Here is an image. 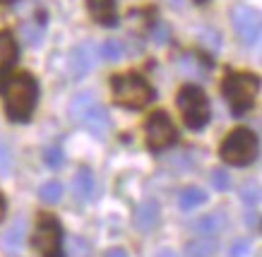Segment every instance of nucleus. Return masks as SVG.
<instances>
[{
    "mask_svg": "<svg viewBox=\"0 0 262 257\" xmlns=\"http://www.w3.org/2000/svg\"><path fill=\"white\" fill-rule=\"evenodd\" d=\"M0 94L10 121L27 123L39 99V84L32 75H10V77H0Z\"/></svg>",
    "mask_w": 262,
    "mask_h": 257,
    "instance_id": "obj_1",
    "label": "nucleus"
},
{
    "mask_svg": "<svg viewBox=\"0 0 262 257\" xmlns=\"http://www.w3.org/2000/svg\"><path fill=\"white\" fill-rule=\"evenodd\" d=\"M70 118L75 123H80L89 135H94L96 139H106L108 130H111V118L108 111L103 108L94 99L92 91H80L77 97L70 101Z\"/></svg>",
    "mask_w": 262,
    "mask_h": 257,
    "instance_id": "obj_2",
    "label": "nucleus"
},
{
    "mask_svg": "<svg viewBox=\"0 0 262 257\" xmlns=\"http://www.w3.org/2000/svg\"><path fill=\"white\" fill-rule=\"evenodd\" d=\"M111 89L116 104L125 108H142L154 99V89L140 75H118L113 77Z\"/></svg>",
    "mask_w": 262,
    "mask_h": 257,
    "instance_id": "obj_3",
    "label": "nucleus"
},
{
    "mask_svg": "<svg viewBox=\"0 0 262 257\" xmlns=\"http://www.w3.org/2000/svg\"><path fill=\"white\" fill-rule=\"evenodd\" d=\"M222 94L229 101L233 115L241 118L246 111L253 108L255 94H257V77L255 75H229L222 82Z\"/></svg>",
    "mask_w": 262,
    "mask_h": 257,
    "instance_id": "obj_4",
    "label": "nucleus"
},
{
    "mask_svg": "<svg viewBox=\"0 0 262 257\" xmlns=\"http://www.w3.org/2000/svg\"><path fill=\"white\" fill-rule=\"evenodd\" d=\"M178 108H181L183 121L190 130H202L212 118L205 91L195 84H188L178 91Z\"/></svg>",
    "mask_w": 262,
    "mask_h": 257,
    "instance_id": "obj_5",
    "label": "nucleus"
},
{
    "mask_svg": "<svg viewBox=\"0 0 262 257\" xmlns=\"http://www.w3.org/2000/svg\"><path fill=\"white\" fill-rule=\"evenodd\" d=\"M219 154L231 166H248L255 159V154H257V139H255L250 130L238 128L222 142V152Z\"/></svg>",
    "mask_w": 262,
    "mask_h": 257,
    "instance_id": "obj_6",
    "label": "nucleus"
},
{
    "mask_svg": "<svg viewBox=\"0 0 262 257\" xmlns=\"http://www.w3.org/2000/svg\"><path fill=\"white\" fill-rule=\"evenodd\" d=\"M144 132H147V147L154 149V152H161L171 147L178 139V132H176V125L171 123L164 111L151 113L149 118L144 121Z\"/></svg>",
    "mask_w": 262,
    "mask_h": 257,
    "instance_id": "obj_7",
    "label": "nucleus"
},
{
    "mask_svg": "<svg viewBox=\"0 0 262 257\" xmlns=\"http://www.w3.org/2000/svg\"><path fill=\"white\" fill-rule=\"evenodd\" d=\"M60 241H63L60 224L53 217H41L39 226H36V236H34V248L43 257H63Z\"/></svg>",
    "mask_w": 262,
    "mask_h": 257,
    "instance_id": "obj_8",
    "label": "nucleus"
},
{
    "mask_svg": "<svg viewBox=\"0 0 262 257\" xmlns=\"http://www.w3.org/2000/svg\"><path fill=\"white\" fill-rule=\"evenodd\" d=\"M231 19H233V29H236L243 43L255 46L260 41V15H257V10L248 8V5H238L231 12Z\"/></svg>",
    "mask_w": 262,
    "mask_h": 257,
    "instance_id": "obj_9",
    "label": "nucleus"
},
{
    "mask_svg": "<svg viewBox=\"0 0 262 257\" xmlns=\"http://www.w3.org/2000/svg\"><path fill=\"white\" fill-rule=\"evenodd\" d=\"M68 65H70V75L75 77V80L87 77L96 65L94 43H92V41H82V43H77V46L70 51V60H68Z\"/></svg>",
    "mask_w": 262,
    "mask_h": 257,
    "instance_id": "obj_10",
    "label": "nucleus"
},
{
    "mask_svg": "<svg viewBox=\"0 0 262 257\" xmlns=\"http://www.w3.org/2000/svg\"><path fill=\"white\" fill-rule=\"evenodd\" d=\"M226 226H229V217L224 212H212V214L195 221V231L202 238H209V236H219L222 231H226Z\"/></svg>",
    "mask_w": 262,
    "mask_h": 257,
    "instance_id": "obj_11",
    "label": "nucleus"
},
{
    "mask_svg": "<svg viewBox=\"0 0 262 257\" xmlns=\"http://www.w3.org/2000/svg\"><path fill=\"white\" fill-rule=\"evenodd\" d=\"M87 8L99 25H103V27L118 25V17H116V0H87Z\"/></svg>",
    "mask_w": 262,
    "mask_h": 257,
    "instance_id": "obj_12",
    "label": "nucleus"
},
{
    "mask_svg": "<svg viewBox=\"0 0 262 257\" xmlns=\"http://www.w3.org/2000/svg\"><path fill=\"white\" fill-rule=\"evenodd\" d=\"M135 224L140 231H151L159 224V204L154 200H144L135 212Z\"/></svg>",
    "mask_w": 262,
    "mask_h": 257,
    "instance_id": "obj_13",
    "label": "nucleus"
},
{
    "mask_svg": "<svg viewBox=\"0 0 262 257\" xmlns=\"http://www.w3.org/2000/svg\"><path fill=\"white\" fill-rule=\"evenodd\" d=\"M72 190H75V195H77L82 202L94 200V193H96L94 173H92L89 169H80L77 171V176H75V180H72Z\"/></svg>",
    "mask_w": 262,
    "mask_h": 257,
    "instance_id": "obj_14",
    "label": "nucleus"
},
{
    "mask_svg": "<svg viewBox=\"0 0 262 257\" xmlns=\"http://www.w3.org/2000/svg\"><path fill=\"white\" fill-rule=\"evenodd\" d=\"M24 238H27V219L19 217V219H15V224L8 228L3 243H5V248H8L10 252H19L24 245Z\"/></svg>",
    "mask_w": 262,
    "mask_h": 257,
    "instance_id": "obj_15",
    "label": "nucleus"
},
{
    "mask_svg": "<svg viewBox=\"0 0 262 257\" xmlns=\"http://www.w3.org/2000/svg\"><path fill=\"white\" fill-rule=\"evenodd\" d=\"M17 60V43L10 32H0V75L10 70Z\"/></svg>",
    "mask_w": 262,
    "mask_h": 257,
    "instance_id": "obj_16",
    "label": "nucleus"
},
{
    "mask_svg": "<svg viewBox=\"0 0 262 257\" xmlns=\"http://www.w3.org/2000/svg\"><path fill=\"white\" fill-rule=\"evenodd\" d=\"M216 252L214 238H198L185 245V257H212Z\"/></svg>",
    "mask_w": 262,
    "mask_h": 257,
    "instance_id": "obj_17",
    "label": "nucleus"
},
{
    "mask_svg": "<svg viewBox=\"0 0 262 257\" xmlns=\"http://www.w3.org/2000/svg\"><path fill=\"white\" fill-rule=\"evenodd\" d=\"M205 200H207V193H202L200 188H188V190H183V193H181L178 204H181L183 212H190V209L200 207Z\"/></svg>",
    "mask_w": 262,
    "mask_h": 257,
    "instance_id": "obj_18",
    "label": "nucleus"
},
{
    "mask_svg": "<svg viewBox=\"0 0 262 257\" xmlns=\"http://www.w3.org/2000/svg\"><path fill=\"white\" fill-rule=\"evenodd\" d=\"M39 197H41V202H46V204H56V202L63 200V185L58 183V180H48V183L41 185Z\"/></svg>",
    "mask_w": 262,
    "mask_h": 257,
    "instance_id": "obj_19",
    "label": "nucleus"
},
{
    "mask_svg": "<svg viewBox=\"0 0 262 257\" xmlns=\"http://www.w3.org/2000/svg\"><path fill=\"white\" fill-rule=\"evenodd\" d=\"M123 53H125V49H123V43H120L118 39H108L101 46V58L103 60H108V63H118V60H123Z\"/></svg>",
    "mask_w": 262,
    "mask_h": 257,
    "instance_id": "obj_20",
    "label": "nucleus"
},
{
    "mask_svg": "<svg viewBox=\"0 0 262 257\" xmlns=\"http://www.w3.org/2000/svg\"><path fill=\"white\" fill-rule=\"evenodd\" d=\"M209 67H212V65H200V58H195V56L181 58V70L185 75H190V77H202Z\"/></svg>",
    "mask_w": 262,
    "mask_h": 257,
    "instance_id": "obj_21",
    "label": "nucleus"
},
{
    "mask_svg": "<svg viewBox=\"0 0 262 257\" xmlns=\"http://www.w3.org/2000/svg\"><path fill=\"white\" fill-rule=\"evenodd\" d=\"M92 255V245L89 241L80 238V236H75L68 241V257H89Z\"/></svg>",
    "mask_w": 262,
    "mask_h": 257,
    "instance_id": "obj_22",
    "label": "nucleus"
},
{
    "mask_svg": "<svg viewBox=\"0 0 262 257\" xmlns=\"http://www.w3.org/2000/svg\"><path fill=\"white\" fill-rule=\"evenodd\" d=\"M22 39L29 43V46H39L41 39H43V29L36 27V22H27L22 27Z\"/></svg>",
    "mask_w": 262,
    "mask_h": 257,
    "instance_id": "obj_23",
    "label": "nucleus"
},
{
    "mask_svg": "<svg viewBox=\"0 0 262 257\" xmlns=\"http://www.w3.org/2000/svg\"><path fill=\"white\" fill-rule=\"evenodd\" d=\"M43 161H46L48 169H60L65 163L63 149H60V147H48L46 152H43Z\"/></svg>",
    "mask_w": 262,
    "mask_h": 257,
    "instance_id": "obj_24",
    "label": "nucleus"
},
{
    "mask_svg": "<svg viewBox=\"0 0 262 257\" xmlns=\"http://www.w3.org/2000/svg\"><path fill=\"white\" fill-rule=\"evenodd\" d=\"M241 200H243V204H246L248 209H253L255 204L260 202V188H257V185L243 188V190H241Z\"/></svg>",
    "mask_w": 262,
    "mask_h": 257,
    "instance_id": "obj_25",
    "label": "nucleus"
},
{
    "mask_svg": "<svg viewBox=\"0 0 262 257\" xmlns=\"http://www.w3.org/2000/svg\"><path fill=\"white\" fill-rule=\"evenodd\" d=\"M231 257H250V241H246V238H238V241H233V245H231L229 250Z\"/></svg>",
    "mask_w": 262,
    "mask_h": 257,
    "instance_id": "obj_26",
    "label": "nucleus"
},
{
    "mask_svg": "<svg viewBox=\"0 0 262 257\" xmlns=\"http://www.w3.org/2000/svg\"><path fill=\"white\" fill-rule=\"evenodd\" d=\"M10 166H12V156H10V149L3 142H0V176H8Z\"/></svg>",
    "mask_w": 262,
    "mask_h": 257,
    "instance_id": "obj_27",
    "label": "nucleus"
},
{
    "mask_svg": "<svg viewBox=\"0 0 262 257\" xmlns=\"http://www.w3.org/2000/svg\"><path fill=\"white\" fill-rule=\"evenodd\" d=\"M212 185H214L216 190H229V185H231V180H229V173L226 171H214L212 173Z\"/></svg>",
    "mask_w": 262,
    "mask_h": 257,
    "instance_id": "obj_28",
    "label": "nucleus"
},
{
    "mask_svg": "<svg viewBox=\"0 0 262 257\" xmlns=\"http://www.w3.org/2000/svg\"><path fill=\"white\" fill-rule=\"evenodd\" d=\"M200 36H202V43H205L207 49H212V51H219V46H222V41H219V34L216 32H202L200 34Z\"/></svg>",
    "mask_w": 262,
    "mask_h": 257,
    "instance_id": "obj_29",
    "label": "nucleus"
},
{
    "mask_svg": "<svg viewBox=\"0 0 262 257\" xmlns=\"http://www.w3.org/2000/svg\"><path fill=\"white\" fill-rule=\"evenodd\" d=\"M168 27L164 25V22H157V27L151 29V39L157 41V43H166V39H168Z\"/></svg>",
    "mask_w": 262,
    "mask_h": 257,
    "instance_id": "obj_30",
    "label": "nucleus"
},
{
    "mask_svg": "<svg viewBox=\"0 0 262 257\" xmlns=\"http://www.w3.org/2000/svg\"><path fill=\"white\" fill-rule=\"evenodd\" d=\"M246 224L253 228V231H257L260 228V221H257V212H248L246 214Z\"/></svg>",
    "mask_w": 262,
    "mask_h": 257,
    "instance_id": "obj_31",
    "label": "nucleus"
},
{
    "mask_svg": "<svg viewBox=\"0 0 262 257\" xmlns=\"http://www.w3.org/2000/svg\"><path fill=\"white\" fill-rule=\"evenodd\" d=\"M106 257H127V252L125 250H120V248H113V250L106 252Z\"/></svg>",
    "mask_w": 262,
    "mask_h": 257,
    "instance_id": "obj_32",
    "label": "nucleus"
},
{
    "mask_svg": "<svg viewBox=\"0 0 262 257\" xmlns=\"http://www.w3.org/2000/svg\"><path fill=\"white\" fill-rule=\"evenodd\" d=\"M157 257H176V255L171 252V250H159V252H157Z\"/></svg>",
    "mask_w": 262,
    "mask_h": 257,
    "instance_id": "obj_33",
    "label": "nucleus"
},
{
    "mask_svg": "<svg viewBox=\"0 0 262 257\" xmlns=\"http://www.w3.org/2000/svg\"><path fill=\"white\" fill-rule=\"evenodd\" d=\"M168 5H173V8H183V0H166Z\"/></svg>",
    "mask_w": 262,
    "mask_h": 257,
    "instance_id": "obj_34",
    "label": "nucleus"
},
{
    "mask_svg": "<svg viewBox=\"0 0 262 257\" xmlns=\"http://www.w3.org/2000/svg\"><path fill=\"white\" fill-rule=\"evenodd\" d=\"M5 217V200H3V197H0V219Z\"/></svg>",
    "mask_w": 262,
    "mask_h": 257,
    "instance_id": "obj_35",
    "label": "nucleus"
},
{
    "mask_svg": "<svg viewBox=\"0 0 262 257\" xmlns=\"http://www.w3.org/2000/svg\"><path fill=\"white\" fill-rule=\"evenodd\" d=\"M0 3H3V5H10V3H15V0H0Z\"/></svg>",
    "mask_w": 262,
    "mask_h": 257,
    "instance_id": "obj_36",
    "label": "nucleus"
},
{
    "mask_svg": "<svg viewBox=\"0 0 262 257\" xmlns=\"http://www.w3.org/2000/svg\"><path fill=\"white\" fill-rule=\"evenodd\" d=\"M198 3H205V0H198Z\"/></svg>",
    "mask_w": 262,
    "mask_h": 257,
    "instance_id": "obj_37",
    "label": "nucleus"
}]
</instances>
